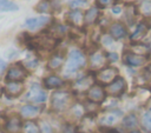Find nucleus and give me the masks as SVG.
<instances>
[{"instance_id":"obj_1","label":"nucleus","mask_w":151,"mask_h":133,"mask_svg":"<svg viewBox=\"0 0 151 133\" xmlns=\"http://www.w3.org/2000/svg\"><path fill=\"white\" fill-rule=\"evenodd\" d=\"M86 65V58L84 53L79 49H72L68 54L66 66H65V73H74L78 69L83 68Z\"/></svg>"},{"instance_id":"obj_2","label":"nucleus","mask_w":151,"mask_h":133,"mask_svg":"<svg viewBox=\"0 0 151 133\" xmlns=\"http://www.w3.org/2000/svg\"><path fill=\"white\" fill-rule=\"evenodd\" d=\"M72 95L67 91H57L51 97V107L53 111L61 112L71 106Z\"/></svg>"},{"instance_id":"obj_3","label":"nucleus","mask_w":151,"mask_h":133,"mask_svg":"<svg viewBox=\"0 0 151 133\" xmlns=\"http://www.w3.org/2000/svg\"><path fill=\"white\" fill-rule=\"evenodd\" d=\"M57 41L53 36L50 35H41V36H35L28 40V45L31 48H38V49H44V51H50L55 46Z\"/></svg>"},{"instance_id":"obj_4","label":"nucleus","mask_w":151,"mask_h":133,"mask_svg":"<svg viewBox=\"0 0 151 133\" xmlns=\"http://www.w3.org/2000/svg\"><path fill=\"white\" fill-rule=\"evenodd\" d=\"M117 78H118V69L116 67H112V66L104 67L96 75V79L100 84H104V85H110Z\"/></svg>"},{"instance_id":"obj_5","label":"nucleus","mask_w":151,"mask_h":133,"mask_svg":"<svg viewBox=\"0 0 151 133\" xmlns=\"http://www.w3.org/2000/svg\"><path fill=\"white\" fill-rule=\"evenodd\" d=\"M126 89V81L124 78L118 77L116 80H113L110 85L106 86L105 92L111 97H119L122 95Z\"/></svg>"},{"instance_id":"obj_6","label":"nucleus","mask_w":151,"mask_h":133,"mask_svg":"<svg viewBox=\"0 0 151 133\" xmlns=\"http://www.w3.org/2000/svg\"><path fill=\"white\" fill-rule=\"evenodd\" d=\"M122 115H123L122 111H118V109L107 111V112L103 113V115L99 118V124L104 127H111L118 122V120L120 119Z\"/></svg>"},{"instance_id":"obj_7","label":"nucleus","mask_w":151,"mask_h":133,"mask_svg":"<svg viewBox=\"0 0 151 133\" xmlns=\"http://www.w3.org/2000/svg\"><path fill=\"white\" fill-rule=\"evenodd\" d=\"M26 75H27L26 68L21 64H15V65L9 67L7 75H6V79L9 81H21L26 78Z\"/></svg>"},{"instance_id":"obj_8","label":"nucleus","mask_w":151,"mask_h":133,"mask_svg":"<svg viewBox=\"0 0 151 133\" xmlns=\"http://www.w3.org/2000/svg\"><path fill=\"white\" fill-rule=\"evenodd\" d=\"M47 95H46V92L37 84L32 85V87L29 88L28 93L26 94V99L31 102H35V104H40V102H44L46 100Z\"/></svg>"},{"instance_id":"obj_9","label":"nucleus","mask_w":151,"mask_h":133,"mask_svg":"<svg viewBox=\"0 0 151 133\" xmlns=\"http://www.w3.org/2000/svg\"><path fill=\"white\" fill-rule=\"evenodd\" d=\"M124 62L130 66V67H142L146 64L147 61V56H143V55H138V54H133L131 52H126L123 56Z\"/></svg>"},{"instance_id":"obj_10","label":"nucleus","mask_w":151,"mask_h":133,"mask_svg":"<svg viewBox=\"0 0 151 133\" xmlns=\"http://www.w3.org/2000/svg\"><path fill=\"white\" fill-rule=\"evenodd\" d=\"M87 99L93 102V104H100L104 101L105 99V95H106V92L105 89L99 86V85H93L88 91H87Z\"/></svg>"},{"instance_id":"obj_11","label":"nucleus","mask_w":151,"mask_h":133,"mask_svg":"<svg viewBox=\"0 0 151 133\" xmlns=\"http://www.w3.org/2000/svg\"><path fill=\"white\" fill-rule=\"evenodd\" d=\"M107 56L100 51H96L94 53L91 54L90 58V66L92 69H103L105 64L107 62Z\"/></svg>"},{"instance_id":"obj_12","label":"nucleus","mask_w":151,"mask_h":133,"mask_svg":"<svg viewBox=\"0 0 151 133\" xmlns=\"http://www.w3.org/2000/svg\"><path fill=\"white\" fill-rule=\"evenodd\" d=\"M109 33H110V35L113 39H117L118 40V39H123V38L126 36L127 29H126V27H125L124 24H122L119 21H116V22L111 24V26L109 28Z\"/></svg>"},{"instance_id":"obj_13","label":"nucleus","mask_w":151,"mask_h":133,"mask_svg":"<svg viewBox=\"0 0 151 133\" xmlns=\"http://www.w3.org/2000/svg\"><path fill=\"white\" fill-rule=\"evenodd\" d=\"M5 92L8 97L15 98L24 92V85L20 81H9L5 87Z\"/></svg>"},{"instance_id":"obj_14","label":"nucleus","mask_w":151,"mask_h":133,"mask_svg":"<svg viewBox=\"0 0 151 133\" xmlns=\"http://www.w3.org/2000/svg\"><path fill=\"white\" fill-rule=\"evenodd\" d=\"M94 78L92 75H86L84 78H80L79 80L76 81L74 84V89L78 92H84V91H88L94 84Z\"/></svg>"},{"instance_id":"obj_15","label":"nucleus","mask_w":151,"mask_h":133,"mask_svg":"<svg viewBox=\"0 0 151 133\" xmlns=\"http://www.w3.org/2000/svg\"><path fill=\"white\" fill-rule=\"evenodd\" d=\"M66 20L68 22H71L72 25L80 27L84 24V14L80 9H73V11L68 12V14L66 15Z\"/></svg>"},{"instance_id":"obj_16","label":"nucleus","mask_w":151,"mask_h":133,"mask_svg":"<svg viewBox=\"0 0 151 133\" xmlns=\"http://www.w3.org/2000/svg\"><path fill=\"white\" fill-rule=\"evenodd\" d=\"M50 18L48 16H39V18H31L28 20H26V24L25 26L29 29H37V28H40L45 25H47L50 22Z\"/></svg>"},{"instance_id":"obj_17","label":"nucleus","mask_w":151,"mask_h":133,"mask_svg":"<svg viewBox=\"0 0 151 133\" xmlns=\"http://www.w3.org/2000/svg\"><path fill=\"white\" fill-rule=\"evenodd\" d=\"M147 28H149V27H147V25H146L144 21L139 22V24L137 25L134 32H133V33L131 34V36H130L131 41H132V42H139V41L146 35Z\"/></svg>"},{"instance_id":"obj_18","label":"nucleus","mask_w":151,"mask_h":133,"mask_svg":"<svg viewBox=\"0 0 151 133\" xmlns=\"http://www.w3.org/2000/svg\"><path fill=\"white\" fill-rule=\"evenodd\" d=\"M122 125H123V127H124L125 129H127V131H133V129H136L137 126H138V118H137V115H136L134 113L127 114L126 117H124V119H123V121H122Z\"/></svg>"},{"instance_id":"obj_19","label":"nucleus","mask_w":151,"mask_h":133,"mask_svg":"<svg viewBox=\"0 0 151 133\" xmlns=\"http://www.w3.org/2000/svg\"><path fill=\"white\" fill-rule=\"evenodd\" d=\"M133 54H138V55H143V56H147L150 53V47L145 44L142 42H132V45L130 46V51Z\"/></svg>"},{"instance_id":"obj_20","label":"nucleus","mask_w":151,"mask_h":133,"mask_svg":"<svg viewBox=\"0 0 151 133\" xmlns=\"http://www.w3.org/2000/svg\"><path fill=\"white\" fill-rule=\"evenodd\" d=\"M21 120L19 117H11L6 122V129L9 133H19L21 129Z\"/></svg>"},{"instance_id":"obj_21","label":"nucleus","mask_w":151,"mask_h":133,"mask_svg":"<svg viewBox=\"0 0 151 133\" xmlns=\"http://www.w3.org/2000/svg\"><path fill=\"white\" fill-rule=\"evenodd\" d=\"M96 126V121H94V118L92 115H85L84 119L81 120V124L79 126V129L83 132V133H91L93 131Z\"/></svg>"},{"instance_id":"obj_22","label":"nucleus","mask_w":151,"mask_h":133,"mask_svg":"<svg viewBox=\"0 0 151 133\" xmlns=\"http://www.w3.org/2000/svg\"><path fill=\"white\" fill-rule=\"evenodd\" d=\"M98 16H99V9L97 7H91L84 14V24H86V25L94 24L97 21Z\"/></svg>"},{"instance_id":"obj_23","label":"nucleus","mask_w":151,"mask_h":133,"mask_svg":"<svg viewBox=\"0 0 151 133\" xmlns=\"http://www.w3.org/2000/svg\"><path fill=\"white\" fill-rule=\"evenodd\" d=\"M44 84H45L46 88H58L64 85V80L61 78H59L58 75H50V77L45 78Z\"/></svg>"},{"instance_id":"obj_24","label":"nucleus","mask_w":151,"mask_h":133,"mask_svg":"<svg viewBox=\"0 0 151 133\" xmlns=\"http://www.w3.org/2000/svg\"><path fill=\"white\" fill-rule=\"evenodd\" d=\"M39 112H40V108L33 105H25L20 109V114L25 118H34L39 114Z\"/></svg>"},{"instance_id":"obj_25","label":"nucleus","mask_w":151,"mask_h":133,"mask_svg":"<svg viewBox=\"0 0 151 133\" xmlns=\"http://www.w3.org/2000/svg\"><path fill=\"white\" fill-rule=\"evenodd\" d=\"M137 9L144 18H151V0H140Z\"/></svg>"},{"instance_id":"obj_26","label":"nucleus","mask_w":151,"mask_h":133,"mask_svg":"<svg viewBox=\"0 0 151 133\" xmlns=\"http://www.w3.org/2000/svg\"><path fill=\"white\" fill-rule=\"evenodd\" d=\"M63 61H64V58L60 54H54L53 56L50 58V60L47 62V67L50 69H58L63 65Z\"/></svg>"},{"instance_id":"obj_27","label":"nucleus","mask_w":151,"mask_h":133,"mask_svg":"<svg viewBox=\"0 0 151 133\" xmlns=\"http://www.w3.org/2000/svg\"><path fill=\"white\" fill-rule=\"evenodd\" d=\"M22 129H24V133H40V127L34 122V121H31V120H27L24 125H22Z\"/></svg>"},{"instance_id":"obj_28","label":"nucleus","mask_w":151,"mask_h":133,"mask_svg":"<svg viewBox=\"0 0 151 133\" xmlns=\"http://www.w3.org/2000/svg\"><path fill=\"white\" fill-rule=\"evenodd\" d=\"M35 9L38 12H40V13H51L52 12V4L48 0H41L37 5Z\"/></svg>"},{"instance_id":"obj_29","label":"nucleus","mask_w":151,"mask_h":133,"mask_svg":"<svg viewBox=\"0 0 151 133\" xmlns=\"http://www.w3.org/2000/svg\"><path fill=\"white\" fill-rule=\"evenodd\" d=\"M19 7L11 2L9 0H0V12H11V11H17Z\"/></svg>"},{"instance_id":"obj_30","label":"nucleus","mask_w":151,"mask_h":133,"mask_svg":"<svg viewBox=\"0 0 151 133\" xmlns=\"http://www.w3.org/2000/svg\"><path fill=\"white\" fill-rule=\"evenodd\" d=\"M125 18H126V20L130 22V24H132L133 22V20H134V18H136V15H137V9H136V7L133 6V5H129L127 7H126V9H125Z\"/></svg>"},{"instance_id":"obj_31","label":"nucleus","mask_w":151,"mask_h":133,"mask_svg":"<svg viewBox=\"0 0 151 133\" xmlns=\"http://www.w3.org/2000/svg\"><path fill=\"white\" fill-rule=\"evenodd\" d=\"M142 126L144 131L151 133V113H144L142 118Z\"/></svg>"},{"instance_id":"obj_32","label":"nucleus","mask_w":151,"mask_h":133,"mask_svg":"<svg viewBox=\"0 0 151 133\" xmlns=\"http://www.w3.org/2000/svg\"><path fill=\"white\" fill-rule=\"evenodd\" d=\"M84 113H85V108H84L81 105H79V104L73 105V106H72V108H71V114H72V117H73V118H76V119H78V118L83 117V115H84Z\"/></svg>"},{"instance_id":"obj_33","label":"nucleus","mask_w":151,"mask_h":133,"mask_svg":"<svg viewBox=\"0 0 151 133\" xmlns=\"http://www.w3.org/2000/svg\"><path fill=\"white\" fill-rule=\"evenodd\" d=\"M64 33H65V28L61 25H59V24H54L52 26V28H51V34L53 35L54 39H55V36H60Z\"/></svg>"},{"instance_id":"obj_34","label":"nucleus","mask_w":151,"mask_h":133,"mask_svg":"<svg viewBox=\"0 0 151 133\" xmlns=\"http://www.w3.org/2000/svg\"><path fill=\"white\" fill-rule=\"evenodd\" d=\"M117 0H97V5L100 8H106L109 6H113Z\"/></svg>"},{"instance_id":"obj_35","label":"nucleus","mask_w":151,"mask_h":133,"mask_svg":"<svg viewBox=\"0 0 151 133\" xmlns=\"http://www.w3.org/2000/svg\"><path fill=\"white\" fill-rule=\"evenodd\" d=\"M40 131L41 133H53L52 126L46 121H40Z\"/></svg>"},{"instance_id":"obj_36","label":"nucleus","mask_w":151,"mask_h":133,"mask_svg":"<svg viewBox=\"0 0 151 133\" xmlns=\"http://www.w3.org/2000/svg\"><path fill=\"white\" fill-rule=\"evenodd\" d=\"M86 2L85 0H71L70 1V6L72 8H77V7H80V6H84Z\"/></svg>"},{"instance_id":"obj_37","label":"nucleus","mask_w":151,"mask_h":133,"mask_svg":"<svg viewBox=\"0 0 151 133\" xmlns=\"http://www.w3.org/2000/svg\"><path fill=\"white\" fill-rule=\"evenodd\" d=\"M61 133H77V127L73 125H66Z\"/></svg>"},{"instance_id":"obj_38","label":"nucleus","mask_w":151,"mask_h":133,"mask_svg":"<svg viewBox=\"0 0 151 133\" xmlns=\"http://www.w3.org/2000/svg\"><path fill=\"white\" fill-rule=\"evenodd\" d=\"M106 56H107L109 61H117L118 60V54L117 53H107Z\"/></svg>"},{"instance_id":"obj_39","label":"nucleus","mask_w":151,"mask_h":133,"mask_svg":"<svg viewBox=\"0 0 151 133\" xmlns=\"http://www.w3.org/2000/svg\"><path fill=\"white\" fill-rule=\"evenodd\" d=\"M112 39H113V38H112L111 35H110V36H107V35H105V36L103 38V40H104L103 42H104L105 45H111V44H112Z\"/></svg>"},{"instance_id":"obj_40","label":"nucleus","mask_w":151,"mask_h":133,"mask_svg":"<svg viewBox=\"0 0 151 133\" xmlns=\"http://www.w3.org/2000/svg\"><path fill=\"white\" fill-rule=\"evenodd\" d=\"M5 68H6V62L4 60H0V74L4 72Z\"/></svg>"},{"instance_id":"obj_41","label":"nucleus","mask_w":151,"mask_h":133,"mask_svg":"<svg viewBox=\"0 0 151 133\" xmlns=\"http://www.w3.org/2000/svg\"><path fill=\"white\" fill-rule=\"evenodd\" d=\"M120 11H122V8H120L119 6H114V7L112 8V12H113L114 14H118V13H120Z\"/></svg>"},{"instance_id":"obj_42","label":"nucleus","mask_w":151,"mask_h":133,"mask_svg":"<svg viewBox=\"0 0 151 133\" xmlns=\"http://www.w3.org/2000/svg\"><path fill=\"white\" fill-rule=\"evenodd\" d=\"M104 133H119V132H117L116 129H106L104 131Z\"/></svg>"},{"instance_id":"obj_43","label":"nucleus","mask_w":151,"mask_h":133,"mask_svg":"<svg viewBox=\"0 0 151 133\" xmlns=\"http://www.w3.org/2000/svg\"><path fill=\"white\" fill-rule=\"evenodd\" d=\"M146 107H147L149 109H151V98L147 100V102H146Z\"/></svg>"},{"instance_id":"obj_44","label":"nucleus","mask_w":151,"mask_h":133,"mask_svg":"<svg viewBox=\"0 0 151 133\" xmlns=\"http://www.w3.org/2000/svg\"><path fill=\"white\" fill-rule=\"evenodd\" d=\"M127 133H142V132H139L138 129H133V131H129Z\"/></svg>"},{"instance_id":"obj_45","label":"nucleus","mask_w":151,"mask_h":133,"mask_svg":"<svg viewBox=\"0 0 151 133\" xmlns=\"http://www.w3.org/2000/svg\"><path fill=\"white\" fill-rule=\"evenodd\" d=\"M1 94H2V87H1V85H0V97H1Z\"/></svg>"}]
</instances>
